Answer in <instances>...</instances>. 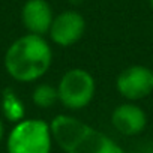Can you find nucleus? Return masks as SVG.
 <instances>
[{
  "label": "nucleus",
  "mask_w": 153,
  "mask_h": 153,
  "mask_svg": "<svg viewBox=\"0 0 153 153\" xmlns=\"http://www.w3.org/2000/svg\"><path fill=\"white\" fill-rule=\"evenodd\" d=\"M116 87L129 102L144 99L153 93V71L144 65L128 66L117 75Z\"/></svg>",
  "instance_id": "obj_4"
},
{
  "label": "nucleus",
  "mask_w": 153,
  "mask_h": 153,
  "mask_svg": "<svg viewBox=\"0 0 153 153\" xmlns=\"http://www.w3.org/2000/svg\"><path fill=\"white\" fill-rule=\"evenodd\" d=\"M102 153H126V152H125V150H123V149L114 141V143H113L105 152H102Z\"/></svg>",
  "instance_id": "obj_12"
},
{
  "label": "nucleus",
  "mask_w": 153,
  "mask_h": 153,
  "mask_svg": "<svg viewBox=\"0 0 153 153\" xmlns=\"http://www.w3.org/2000/svg\"><path fill=\"white\" fill-rule=\"evenodd\" d=\"M3 137H5V125H3L2 117H0V143L3 141Z\"/></svg>",
  "instance_id": "obj_13"
},
{
  "label": "nucleus",
  "mask_w": 153,
  "mask_h": 153,
  "mask_svg": "<svg viewBox=\"0 0 153 153\" xmlns=\"http://www.w3.org/2000/svg\"><path fill=\"white\" fill-rule=\"evenodd\" d=\"M152 32H153V26H152Z\"/></svg>",
  "instance_id": "obj_15"
},
{
  "label": "nucleus",
  "mask_w": 153,
  "mask_h": 153,
  "mask_svg": "<svg viewBox=\"0 0 153 153\" xmlns=\"http://www.w3.org/2000/svg\"><path fill=\"white\" fill-rule=\"evenodd\" d=\"M149 5H150V8L153 9V0H149Z\"/></svg>",
  "instance_id": "obj_14"
},
{
  "label": "nucleus",
  "mask_w": 153,
  "mask_h": 153,
  "mask_svg": "<svg viewBox=\"0 0 153 153\" xmlns=\"http://www.w3.org/2000/svg\"><path fill=\"white\" fill-rule=\"evenodd\" d=\"M50 128H51L53 140L59 144V147L65 153H68L81 140V137L87 132L90 125L84 123L83 120L76 119V117L60 114L51 120Z\"/></svg>",
  "instance_id": "obj_8"
},
{
  "label": "nucleus",
  "mask_w": 153,
  "mask_h": 153,
  "mask_svg": "<svg viewBox=\"0 0 153 153\" xmlns=\"http://www.w3.org/2000/svg\"><path fill=\"white\" fill-rule=\"evenodd\" d=\"M54 17L53 8L47 0H26L21 8V23L32 35L45 36Z\"/></svg>",
  "instance_id": "obj_7"
},
{
  "label": "nucleus",
  "mask_w": 153,
  "mask_h": 153,
  "mask_svg": "<svg viewBox=\"0 0 153 153\" xmlns=\"http://www.w3.org/2000/svg\"><path fill=\"white\" fill-rule=\"evenodd\" d=\"M96 81L93 75L83 68L68 69L59 81V102L68 110H83L95 98Z\"/></svg>",
  "instance_id": "obj_3"
},
{
  "label": "nucleus",
  "mask_w": 153,
  "mask_h": 153,
  "mask_svg": "<svg viewBox=\"0 0 153 153\" xmlns=\"http://www.w3.org/2000/svg\"><path fill=\"white\" fill-rule=\"evenodd\" d=\"M2 114L11 123H18L26 119L24 102L11 87L5 89L2 93Z\"/></svg>",
  "instance_id": "obj_10"
},
{
  "label": "nucleus",
  "mask_w": 153,
  "mask_h": 153,
  "mask_svg": "<svg viewBox=\"0 0 153 153\" xmlns=\"http://www.w3.org/2000/svg\"><path fill=\"white\" fill-rule=\"evenodd\" d=\"M32 102L42 110L51 108L59 102V93H57V87L47 84V83H41L33 89L32 93Z\"/></svg>",
  "instance_id": "obj_11"
},
{
  "label": "nucleus",
  "mask_w": 153,
  "mask_h": 153,
  "mask_svg": "<svg viewBox=\"0 0 153 153\" xmlns=\"http://www.w3.org/2000/svg\"><path fill=\"white\" fill-rule=\"evenodd\" d=\"M86 32V20L81 12L75 9H66L57 14L50 27L51 41L62 47L68 48L80 42Z\"/></svg>",
  "instance_id": "obj_5"
},
{
  "label": "nucleus",
  "mask_w": 153,
  "mask_h": 153,
  "mask_svg": "<svg viewBox=\"0 0 153 153\" xmlns=\"http://www.w3.org/2000/svg\"><path fill=\"white\" fill-rule=\"evenodd\" d=\"M111 125L119 134L125 137H135L146 129L147 114L135 102H125L113 110Z\"/></svg>",
  "instance_id": "obj_6"
},
{
  "label": "nucleus",
  "mask_w": 153,
  "mask_h": 153,
  "mask_svg": "<svg viewBox=\"0 0 153 153\" xmlns=\"http://www.w3.org/2000/svg\"><path fill=\"white\" fill-rule=\"evenodd\" d=\"M114 141L105 135L104 132L93 129L92 126L87 129V132L81 137V140L76 143L68 153H102L105 152Z\"/></svg>",
  "instance_id": "obj_9"
},
{
  "label": "nucleus",
  "mask_w": 153,
  "mask_h": 153,
  "mask_svg": "<svg viewBox=\"0 0 153 153\" xmlns=\"http://www.w3.org/2000/svg\"><path fill=\"white\" fill-rule=\"evenodd\" d=\"M53 141L50 123L41 119H24L11 129L6 149L8 153H51Z\"/></svg>",
  "instance_id": "obj_2"
},
{
  "label": "nucleus",
  "mask_w": 153,
  "mask_h": 153,
  "mask_svg": "<svg viewBox=\"0 0 153 153\" xmlns=\"http://www.w3.org/2000/svg\"><path fill=\"white\" fill-rule=\"evenodd\" d=\"M53 50L48 41L39 35H23L6 50L3 65L8 75L18 83H33L50 71Z\"/></svg>",
  "instance_id": "obj_1"
}]
</instances>
